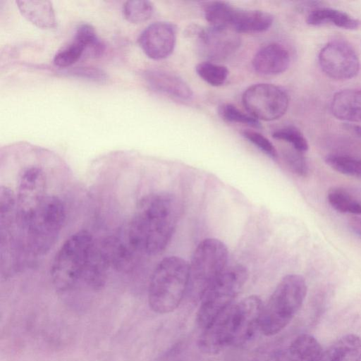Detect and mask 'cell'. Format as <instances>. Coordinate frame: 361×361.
Instances as JSON below:
<instances>
[{"mask_svg":"<svg viewBox=\"0 0 361 361\" xmlns=\"http://www.w3.org/2000/svg\"><path fill=\"white\" fill-rule=\"evenodd\" d=\"M180 214L176 196L159 192L143 197L139 202L127 231V241L137 253L156 255L170 241Z\"/></svg>","mask_w":361,"mask_h":361,"instance_id":"obj_1","label":"cell"},{"mask_svg":"<svg viewBox=\"0 0 361 361\" xmlns=\"http://www.w3.org/2000/svg\"><path fill=\"white\" fill-rule=\"evenodd\" d=\"M263 304L256 295L233 303L221 312L205 329L199 339L200 349L216 354L229 347L247 343L259 329Z\"/></svg>","mask_w":361,"mask_h":361,"instance_id":"obj_2","label":"cell"},{"mask_svg":"<svg viewBox=\"0 0 361 361\" xmlns=\"http://www.w3.org/2000/svg\"><path fill=\"white\" fill-rule=\"evenodd\" d=\"M20 247L33 255H43L57 240L66 219L62 201L54 195H39L28 209L16 216Z\"/></svg>","mask_w":361,"mask_h":361,"instance_id":"obj_3","label":"cell"},{"mask_svg":"<svg viewBox=\"0 0 361 361\" xmlns=\"http://www.w3.org/2000/svg\"><path fill=\"white\" fill-rule=\"evenodd\" d=\"M188 262L169 256L154 269L148 286V303L154 312L167 314L175 310L186 294L188 283Z\"/></svg>","mask_w":361,"mask_h":361,"instance_id":"obj_4","label":"cell"},{"mask_svg":"<svg viewBox=\"0 0 361 361\" xmlns=\"http://www.w3.org/2000/svg\"><path fill=\"white\" fill-rule=\"evenodd\" d=\"M305 279L299 274L285 276L263 305L259 330L270 336L281 331L300 309L307 295Z\"/></svg>","mask_w":361,"mask_h":361,"instance_id":"obj_5","label":"cell"},{"mask_svg":"<svg viewBox=\"0 0 361 361\" xmlns=\"http://www.w3.org/2000/svg\"><path fill=\"white\" fill-rule=\"evenodd\" d=\"M94 244L92 235L81 230L71 235L60 247L50 271L52 283L57 291L67 293L82 282Z\"/></svg>","mask_w":361,"mask_h":361,"instance_id":"obj_6","label":"cell"},{"mask_svg":"<svg viewBox=\"0 0 361 361\" xmlns=\"http://www.w3.org/2000/svg\"><path fill=\"white\" fill-rule=\"evenodd\" d=\"M247 279L246 269L240 264L225 270L206 289L200 298L197 322L207 327L225 309L233 304Z\"/></svg>","mask_w":361,"mask_h":361,"instance_id":"obj_7","label":"cell"},{"mask_svg":"<svg viewBox=\"0 0 361 361\" xmlns=\"http://www.w3.org/2000/svg\"><path fill=\"white\" fill-rule=\"evenodd\" d=\"M228 250L221 240L207 238L196 247L188 268L187 295L200 300L206 289L225 270Z\"/></svg>","mask_w":361,"mask_h":361,"instance_id":"obj_8","label":"cell"},{"mask_svg":"<svg viewBox=\"0 0 361 361\" xmlns=\"http://www.w3.org/2000/svg\"><path fill=\"white\" fill-rule=\"evenodd\" d=\"M246 110L256 119L270 121L283 116L288 107L289 99L281 87L268 83L250 86L242 97Z\"/></svg>","mask_w":361,"mask_h":361,"instance_id":"obj_9","label":"cell"},{"mask_svg":"<svg viewBox=\"0 0 361 361\" xmlns=\"http://www.w3.org/2000/svg\"><path fill=\"white\" fill-rule=\"evenodd\" d=\"M319 63L323 72L334 80H348L360 69L358 56L348 43L335 40L326 44L319 54Z\"/></svg>","mask_w":361,"mask_h":361,"instance_id":"obj_10","label":"cell"},{"mask_svg":"<svg viewBox=\"0 0 361 361\" xmlns=\"http://www.w3.org/2000/svg\"><path fill=\"white\" fill-rule=\"evenodd\" d=\"M199 53L212 61H221L231 56L239 47L240 38L231 29L195 27L192 32Z\"/></svg>","mask_w":361,"mask_h":361,"instance_id":"obj_11","label":"cell"},{"mask_svg":"<svg viewBox=\"0 0 361 361\" xmlns=\"http://www.w3.org/2000/svg\"><path fill=\"white\" fill-rule=\"evenodd\" d=\"M176 42V28L168 22H155L140 33L138 42L150 59L161 60L173 52Z\"/></svg>","mask_w":361,"mask_h":361,"instance_id":"obj_12","label":"cell"},{"mask_svg":"<svg viewBox=\"0 0 361 361\" xmlns=\"http://www.w3.org/2000/svg\"><path fill=\"white\" fill-rule=\"evenodd\" d=\"M290 64V55L282 45L271 43L259 50L252 60L256 72L262 75H276L284 72Z\"/></svg>","mask_w":361,"mask_h":361,"instance_id":"obj_13","label":"cell"},{"mask_svg":"<svg viewBox=\"0 0 361 361\" xmlns=\"http://www.w3.org/2000/svg\"><path fill=\"white\" fill-rule=\"evenodd\" d=\"M145 79L153 90L173 98L188 100L192 96V90L183 80L167 71L149 70Z\"/></svg>","mask_w":361,"mask_h":361,"instance_id":"obj_14","label":"cell"},{"mask_svg":"<svg viewBox=\"0 0 361 361\" xmlns=\"http://www.w3.org/2000/svg\"><path fill=\"white\" fill-rule=\"evenodd\" d=\"M110 268V264L99 243L94 242L83 273L82 282L92 290H100L106 284Z\"/></svg>","mask_w":361,"mask_h":361,"instance_id":"obj_15","label":"cell"},{"mask_svg":"<svg viewBox=\"0 0 361 361\" xmlns=\"http://www.w3.org/2000/svg\"><path fill=\"white\" fill-rule=\"evenodd\" d=\"M331 111L339 120L361 122V89H345L334 94Z\"/></svg>","mask_w":361,"mask_h":361,"instance_id":"obj_16","label":"cell"},{"mask_svg":"<svg viewBox=\"0 0 361 361\" xmlns=\"http://www.w3.org/2000/svg\"><path fill=\"white\" fill-rule=\"evenodd\" d=\"M273 16L259 10L235 8L230 28L237 33H255L267 30L272 25Z\"/></svg>","mask_w":361,"mask_h":361,"instance_id":"obj_17","label":"cell"},{"mask_svg":"<svg viewBox=\"0 0 361 361\" xmlns=\"http://www.w3.org/2000/svg\"><path fill=\"white\" fill-rule=\"evenodd\" d=\"M317 361H361V338L344 335L322 350Z\"/></svg>","mask_w":361,"mask_h":361,"instance_id":"obj_18","label":"cell"},{"mask_svg":"<svg viewBox=\"0 0 361 361\" xmlns=\"http://www.w3.org/2000/svg\"><path fill=\"white\" fill-rule=\"evenodd\" d=\"M322 352L318 341L312 335L301 334L274 361H317Z\"/></svg>","mask_w":361,"mask_h":361,"instance_id":"obj_19","label":"cell"},{"mask_svg":"<svg viewBox=\"0 0 361 361\" xmlns=\"http://www.w3.org/2000/svg\"><path fill=\"white\" fill-rule=\"evenodd\" d=\"M21 14L30 23L44 29L56 26L54 11L49 1H17Z\"/></svg>","mask_w":361,"mask_h":361,"instance_id":"obj_20","label":"cell"},{"mask_svg":"<svg viewBox=\"0 0 361 361\" xmlns=\"http://www.w3.org/2000/svg\"><path fill=\"white\" fill-rule=\"evenodd\" d=\"M307 23L313 26L330 25L347 30H354L360 26V21L350 15L326 7L312 10L307 15Z\"/></svg>","mask_w":361,"mask_h":361,"instance_id":"obj_21","label":"cell"},{"mask_svg":"<svg viewBox=\"0 0 361 361\" xmlns=\"http://www.w3.org/2000/svg\"><path fill=\"white\" fill-rule=\"evenodd\" d=\"M73 37L79 40L85 47L83 58H96L103 54L104 44L90 24H80L75 30Z\"/></svg>","mask_w":361,"mask_h":361,"instance_id":"obj_22","label":"cell"},{"mask_svg":"<svg viewBox=\"0 0 361 361\" xmlns=\"http://www.w3.org/2000/svg\"><path fill=\"white\" fill-rule=\"evenodd\" d=\"M235 8L224 1H212L204 6L205 19L211 27L230 28L231 18Z\"/></svg>","mask_w":361,"mask_h":361,"instance_id":"obj_23","label":"cell"},{"mask_svg":"<svg viewBox=\"0 0 361 361\" xmlns=\"http://www.w3.org/2000/svg\"><path fill=\"white\" fill-rule=\"evenodd\" d=\"M44 185V173L37 166H30L25 169L20 180V198L25 200L32 195L39 196L37 192L42 190Z\"/></svg>","mask_w":361,"mask_h":361,"instance_id":"obj_24","label":"cell"},{"mask_svg":"<svg viewBox=\"0 0 361 361\" xmlns=\"http://www.w3.org/2000/svg\"><path fill=\"white\" fill-rule=\"evenodd\" d=\"M329 204L336 211L361 215V202L341 188H332L327 194Z\"/></svg>","mask_w":361,"mask_h":361,"instance_id":"obj_25","label":"cell"},{"mask_svg":"<svg viewBox=\"0 0 361 361\" xmlns=\"http://www.w3.org/2000/svg\"><path fill=\"white\" fill-rule=\"evenodd\" d=\"M325 162L334 171L354 178H361V159L345 154H329Z\"/></svg>","mask_w":361,"mask_h":361,"instance_id":"obj_26","label":"cell"},{"mask_svg":"<svg viewBox=\"0 0 361 361\" xmlns=\"http://www.w3.org/2000/svg\"><path fill=\"white\" fill-rule=\"evenodd\" d=\"M154 6L147 0H131L123 4L122 13L126 20L132 23H140L149 19Z\"/></svg>","mask_w":361,"mask_h":361,"instance_id":"obj_27","label":"cell"},{"mask_svg":"<svg viewBox=\"0 0 361 361\" xmlns=\"http://www.w3.org/2000/svg\"><path fill=\"white\" fill-rule=\"evenodd\" d=\"M85 50V46L73 37L71 42L57 51L54 56L53 63L60 68L69 67L83 58Z\"/></svg>","mask_w":361,"mask_h":361,"instance_id":"obj_28","label":"cell"},{"mask_svg":"<svg viewBox=\"0 0 361 361\" xmlns=\"http://www.w3.org/2000/svg\"><path fill=\"white\" fill-rule=\"evenodd\" d=\"M195 70L204 81L216 87L223 85L228 75V70L226 66L210 61L200 63Z\"/></svg>","mask_w":361,"mask_h":361,"instance_id":"obj_29","label":"cell"},{"mask_svg":"<svg viewBox=\"0 0 361 361\" xmlns=\"http://www.w3.org/2000/svg\"><path fill=\"white\" fill-rule=\"evenodd\" d=\"M273 137L290 143L293 148L301 152H306L309 145L302 133L293 126L284 127L272 133Z\"/></svg>","mask_w":361,"mask_h":361,"instance_id":"obj_30","label":"cell"},{"mask_svg":"<svg viewBox=\"0 0 361 361\" xmlns=\"http://www.w3.org/2000/svg\"><path fill=\"white\" fill-rule=\"evenodd\" d=\"M221 117L229 122L246 124L255 128H259V121L253 116L245 114L236 106L231 104H226L220 107Z\"/></svg>","mask_w":361,"mask_h":361,"instance_id":"obj_31","label":"cell"},{"mask_svg":"<svg viewBox=\"0 0 361 361\" xmlns=\"http://www.w3.org/2000/svg\"><path fill=\"white\" fill-rule=\"evenodd\" d=\"M303 152L293 148L283 152L284 159L290 169L298 176L305 177L309 171L308 164Z\"/></svg>","mask_w":361,"mask_h":361,"instance_id":"obj_32","label":"cell"},{"mask_svg":"<svg viewBox=\"0 0 361 361\" xmlns=\"http://www.w3.org/2000/svg\"><path fill=\"white\" fill-rule=\"evenodd\" d=\"M242 133L247 140L255 145L264 153L272 159L277 158L278 154L276 148L263 135L252 130H244Z\"/></svg>","mask_w":361,"mask_h":361,"instance_id":"obj_33","label":"cell"},{"mask_svg":"<svg viewBox=\"0 0 361 361\" xmlns=\"http://www.w3.org/2000/svg\"><path fill=\"white\" fill-rule=\"evenodd\" d=\"M67 73L82 78L102 82L106 80V73L101 69L92 67H75L71 68Z\"/></svg>","mask_w":361,"mask_h":361,"instance_id":"obj_34","label":"cell"},{"mask_svg":"<svg viewBox=\"0 0 361 361\" xmlns=\"http://www.w3.org/2000/svg\"><path fill=\"white\" fill-rule=\"evenodd\" d=\"M353 130L361 137V126H353Z\"/></svg>","mask_w":361,"mask_h":361,"instance_id":"obj_35","label":"cell"}]
</instances>
